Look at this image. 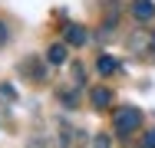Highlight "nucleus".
Masks as SVG:
<instances>
[{
    "instance_id": "nucleus-1",
    "label": "nucleus",
    "mask_w": 155,
    "mask_h": 148,
    "mask_svg": "<svg viewBox=\"0 0 155 148\" xmlns=\"http://www.w3.org/2000/svg\"><path fill=\"white\" fill-rule=\"evenodd\" d=\"M139 128H142V109H135V105L116 109V115H112V132H116L119 138H129V135L139 132Z\"/></svg>"
},
{
    "instance_id": "nucleus-2",
    "label": "nucleus",
    "mask_w": 155,
    "mask_h": 148,
    "mask_svg": "<svg viewBox=\"0 0 155 148\" xmlns=\"http://www.w3.org/2000/svg\"><path fill=\"white\" fill-rule=\"evenodd\" d=\"M17 72H20L23 79L36 82V86H43L46 76H50V72H46V63H43L40 56H23V59H20V66H17Z\"/></svg>"
},
{
    "instance_id": "nucleus-3",
    "label": "nucleus",
    "mask_w": 155,
    "mask_h": 148,
    "mask_svg": "<svg viewBox=\"0 0 155 148\" xmlns=\"http://www.w3.org/2000/svg\"><path fill=\"white\" fill-rule=\"evenodd\" d=\"M60 142H63V148H86V132L83 128H73V125H63Z\"/></svg>"
},
{
    "instance_id": "nucleus-4",
    "label": "nucleus",
    "mask_w": 155,
    "mask_h": 148,
    "mask_svg": "<svg viewBox=\"0 0 155 148\" xmlns=\"http://www.w3.org/2000/svg\"><path fill=\"white\" fill-rule=\"evenodd\" d=\"M129 13L139 23H149V20H155V0H132L129 3Z\"/></svg>"
},
{
    "instance_id": "nucleus-5",
    "label": "nucleus",
    "mask_w": 155,
    "mask_h": 148,
    "mask_svg": "<svg viewBox=\"0 0 155 148\" xmlns=\"http://www.w3.org/2000/svg\"><path fill=\"white\" fill-rule=\"evenodd\" d=\"M89 105H93V109H99V112H102V109H109V105H112V89L93 86V89H89Z\"/></svg>"
},
{
    "instance_id": "nucleus-6",
    "label": "nucleus",
    "mask_w": 155,
    "mask_h": 148,
    "mask_svg": "<svg viewBox=\"0 0 155 148\" xmlns=\"http://www.w3.org/2000/svg\"><path fill=\"white\" fill-rule=\"evenodd\" d=\"M63 33H66V43H69V46H83V43L89 40L86 27H79V23H66V27H63Z\"/></svg>"
},
{
    "instance_id": "nucleus-7",
    "label": "nucleus",
    "mask_w": 155,
    "mask_h": 148,
    "mask_svg": "<svg viewBox=\"0 0 155 148\" xmlns=\"http://www.w3.org/2000/svg\"><path fill=\"white\" fill-rule=\"evenodd\" d=\"M145 46L152 50V33H145V30H135V33L129 36V50H135V53H145Z\"/></svg>"
},
{
    "instance_id": "nucleus-8",
    "label": "nucleus",
    "mask_w": 155,
    "mask_h": 148,
    "mask_svg": "<svg viewBox=\"0 0 155 148\" xmlns=\"http://www.w3.org/2000/svg\"><path fill=\"white\" fill-rule=\"evenodd\" d=\"M96 69H99L102 76H112V72H119V63L109 56V53H102V56L96 59Z\"/></svg>"
},
{
    "instance_id": "nucleus-9",
    "label": "nucleus",
    "mask_w": 155,
    "mask_h": 148,
    "mask_svg": "<svg viewBox=\"0 0 155 148\" xmlns=\"http://www.w3.org/2000/svg\"><path fill=\"white\" fill-rule=\"evenodd\" d=\"M46 63H53V66L66 63V43H53V46L46 50Z\"/></svg>"
},
{
    "instance_id": "nucleus-10",
    "label": "nucleus",
    "mask_w": 155,
    "mask_h": 148,
    "mask_svg": "<svg viewBox=\"0 0 155 148\" xmlns=\"http://www.w3.org/2000/svg\"><path fill=\"white\" fill-rule=\"evenodd\" d=\"M56 99L63 102V109H76V92L73 89H56Z\"/></svg>"
},
{
    "instance_id": "nucleus-11",
    "label": "nucleus",
    "mask_w": 155,
    "mask_h": 148,
    "mask_svg": "<svg viewBox=\"0 0 155 148\" xmlns=\"http://www.w3.org/2000/svg\"><path fill=\"white\" fill-rule=\"evenodd\" d=\"M69 76H73V86H76V89L86 82V72H83V66H79V63H73V66H69Z\"/></svg>"
},
{
    "instance_id": "nucleus-12",
    "label": "nucleus",
    "mask_w": 155,
    "mask_h": 148,
    "mask_svg": "<svg viewBox=\"0 0 155 148\" xmlns=\"http://www.w3.org/2000/svg\"><path fill=\"white\" fill-rule=\"evenodd\" d=\"M0 99H3V102H17V89L7 86V82H0Z\"/></svg>"
},
{
    "instance_id": "nucleus-13",
    "label": "nucleus",
    "mask_w": 155,
    "mask_h": 148,
    "mask_svg": "<svg viewBox=\"0 0 155 148\" xmlns=\"http://www.w3.org/2000/svg\"><path fill=\"white\" fill-rule=\"evenodd\" d=\"M93 148H112V138H109L106 132H99V135L93 138Z\"/></svg>"
},
{
    "instance_id": "nucleus-14",
    "label": "nucleus",
    "mask_w": 155,
    "mask_h": 148,
    "mask_svg": "<svg viewBox=\"0 0 155 148\" xmlns=\"http://www.w3.org/2000/svg\"><path fill=\"white\" fill-rule=\"evenodd\" d=\"M30 148H53V145H50L46 138H40V135H33V138H30Z\"/></svg>"
},
{
    "instance_id": "nucleus-15",
    "label": "nucleus",
    "mask_w": 155,
    "mask_h": 148,
    "mask_svg": "<svg viewBox=\"0 0 155 148\" xmlns=\"http://www.w3.org/2000/svg\"><path fill=\"white\" fill-rule=\"evenodd\" d=\"M142 148H155V128H152V132H145V138H142Z\"/></svg>"
},
{
    "instance_id": "nucleus-16",
    "label": "nucleus",
    "mask_w": 155,
    "mask_h": 148,
    "mask_svg": "<svg viewBox=\"0 0 155 148\" xmlns=\"http://www.w3.org/2000/svg\"><path fill=\"white\" fill-rule=\"evenodd\" d=\"M7 40H10V30H7V23H3V20H0V46H3V43H7Z\"/></svg>"
},
{
    "instance_id": "nucleus-17",
    "label": "nucleus",
    "mask_w": 155,
    "mask_h": 148,
    "mask_svg": "<svg viewBox=\"0 0 155 148\" xmlns=\"http://www.w3.org/2000/svg\"><path fill=\"white\" fill-rule=\"evenodd\" d=\"M152 53H155V33H152Z\"/></svg>"
}]
</instances>
